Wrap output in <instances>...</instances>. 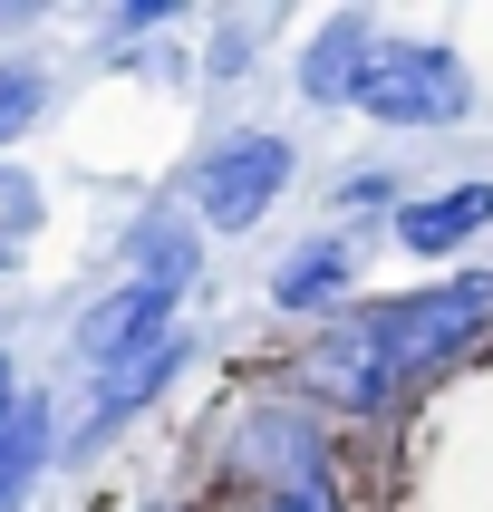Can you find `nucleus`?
<instances>
[{"mask_svg": "<svg viewBox=\"0 0 493 512\" xmlns=\"http://www.w3.org/2000/svg\"><path fill=\"white\" fill-rule=\"evenodd\" d=\"M358 107L387 116V126H445V116H464V58L445 39H387Z\"/></svg>", "mask_w": 493, "mask_h": 512, "instance_id": "nucleus-3", "label": "nucleus"}, {"mask_svg": "<svg viewBox=\"0 0 493 512\" xmlns=\"http://www.w3.org/2000/svg\"><path fill=\"white\" fill-rule=\"evenodd\" d=\"M174 358H184V339L165 329V339L145 348V358H126L116 377H97V426H126V416H136V406H145V397H155V387L174 377Z\"/></svg>", "mask_w": 493, "mask_h": 512, "instance_id": "nucleus-8", "label": "nucleus"}, {"mask_svg": "<svg viewBox=\"0 0 493 512\" xmlns=\"http://www.w3.org/2000/svg\"><path fill=\"white\" fill-rule=\"evenodd\" d=\"M242 455H252V474H261L252 512H339V474H329V455H319V435L300 426V416H252Z\"/></svg>", "mask_w": 493, "mask_h": 512, "instance_id": "nucleus-4", "label": "nucleus"}, {"mask_svg": "<svg viewBox=\"0 0 493 512\" xmlns=\"http://www.w3.org/2000/svg\"><path fill=\"white\" fill-rule=\"evenodd\" d=\"M281 184H290V145H281V136H242V145H223V155L194 174V203H203V223L242 232L261 203L281 194Z\"/></svg>", "mask_w": 493, "mask_h": 512, "instance_id": "nucleus-5", "label": "nucleus"}, {"mask_svg": "<svg viewBox=\"0 0 493 512\" xmlns=\"http://www.w3.org/2000/svg\"><path fill=\"white\" fill-rule=\"evenodd\" d=\"M29 223H39V194H29L20 174H0V261L29 242Z\"/></svg>", "mask_w": 493, "mask_h": 512, "instance_id": "nucleus-11", "label": "nucleus"}, {"mask_svg": "<svg viewBox=\"0 0 493 512\" xmlns=\"http://www.w3.org/2000/svg\"><path fill=\"white\" fill-rule=\"evenodd\" d=\"M484 223H493V184H445V194H426V203L397 213L406 252H455L464 232H484Z\"/></svg>", "mask_w": 493, "mask_h": 512, "instance_id": "nucleus-7", "label": "nucleus"}, {"mask_svg": "<svg viewBox=\"0 0 493 512\" xmlns=\"http://www.w3.org/2000/svg\"><path fill=\"white\" fill-rule=\"evenodd\" d=\"M184 281H194V242H155L145 281H126L116 300H97V310L78 319V358H87L97 377H116L126 358H145V348L174 329V300H184Z\"/></svg>", "mask_w": 493, "mask_h": 512, "instance_id": "nucleus-2", "label": "nucleus"}, {"mask_svg": "<svg viewBox=\"0 0 493 512\" xmlns=\"http://www.w3.org/2000/svg\"><path fill=\"white\" fill-rule=\"evenodd\" d=\"M339 281H348V242H310V252L281 261L271 300H281V310H319V300H339Z\"/></svg>", "mask_w": 493, "mask_h": 512, "instance_id": "nucleus-9", "label": "nucleus"}, {"mask_svg": "<svg viewBox=\"0 0 493 512\" xmlns=\"http://www.w3.org/2000/svg\"><path fill=\"white\" fill-rule=\"evenodd\" d=\"M377 49H387V39H377L368 20H329V29L310 39V58H300V87H310L319 107H358V87H368Z\"/></svg>", "mask_w": 493, "mask_h": 512, "instance_id": "nucleus-6", "label": "nucleus"}, {"mask_svg": "<svg viewBox=\"0 0 493 512\" xmlns=\"http://www.w3.org/2000/svg\"><path fill=\"white\" fill-rule=\"evenodd\" d=\"M39 464H49V416H39V397H29V406H10V426H0V503L29 493Z\"/></svg>", "mask_w": 493, "mask_h": 512, "instance_id": "nucleus-10", "label": "nucleus"}, {"mask_svg": "<svg viewBox=\"0 0 493 512\" xmlns=\"http://www.w3.org/2000/svg\"><path fill=\"white\" fill-rule=\"evenodd\" d=\"M0 426H10V358H0Z\"/></svg>", "mask_w": 493, "mask_h": 512, "instance_id": "nucleus-13", "label": "nucleus"}, {"mask_svg": "<svg viewBox=\"0 0 493 512\" xmlns=\"http://www.w3.org/2000/svg\"><path fill=\"white\" fill-rule=\"evenodd\" d=\"M29 116H39V78H29V68H0V145L20 136Z\"/></svg>", "mask_w": 493, "mask_h": 512, "instance_id": "nucleus-12", "label": "nucleus"}, {"mask_svg": "<svg viewBox=\"0 0 493 512\" xmlns=\"http://www.w3.org/2000/svg\"><path fill=\"white\" fill-rule=\"evenodd\" d=\"M484 329H493V271H474V281H445V290H416V300L339 319L310 348V387L339 406H387L416 377H435L445 358H464Z\"/></svg>", "mask_w": 493, "mask_h": 512, "instance_id": "nucleus-1", "label": "nucleus"}]
</instances>
